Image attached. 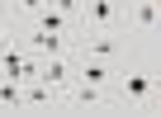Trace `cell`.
Here are the masks:
<instances>
[{
  "instance_id": "cell-3",
  "label": "cell",
  "mask_w": 161,
  "mask_h": 118,
  "mask_svg": "<svg viewBox=\"0 0 161 118\" xmlns=\"http://www.w3.org/2000/svg\"><path fill=\"white\" fill-rule=\"evenodd\" d=\"M114 14H119V10H114V0H90V5H86V19H90V24H100V29H109V24H114Z\"/></svg>"
},
{
  "instance_id": "cell-7",
  "label": "cell",
  "mask_w": 161,
  "mask_h": 118,
  "mask_svg": "<svg viewBox=\"0 0 161 118\" xmlns=\"http://www.w3.org/2000/svg\"><path fill=\"white\" fill-rule=\"evenodd\" d=\"M19 85H24V80H10V76L0 80V104H5V109H19V104H24V90H19Z\"/></svg>"
},
{
  "instance_id": "cell-6",
  "label": "cell",
  "mask_w": 161,
  "mask_h": 118,
  "mask_svg": "<svg viewBox=\"0 0 161 118\" xmlns=\"http://www.w3.org/2000/svg\"><path fill=\"white\" fill-rule=\"evenodd\" d=\"M71 104H80V109H100V104H104V94H100V85H90V80H80V90L71 94Z\"/></svg>"
},
{
  "instance_id": "cell-1",
  "label": "cell",
  "mask_w": 161,
  "mask_h": 118,
  "mask_svg": "<svg viewBox=\"0 0 161 118\" xmlns=\"http://www.w3.org/2000/svg\"><path fill=\"white\" fill-rule=\"evenodd\" d=\"M133 24H137L142 33L161 29V0H137V5H133Z\"/></svg>"
},
{
  "instance_id": "cell-8",
  "label": "cell",
  "mask_w": 161,
  "mask_h": 118,
  "mask_svg": "<svg viewBox=\"0 0 161 118\" xmlns=\"http://www.w3.org/2000/svg\"><path fill=\"white\" fill-rule=\"evenodd\" d=\"M38 29H47V33H66V14H62L57 5H47V10L38 14Z\"/></svg>"
},
{
  "instance_id": "cell-4",
  "label": "cell",
  "mask_w": 161,
  "mask_h": 118,
  "mask_svg": "<svg viewBox=\"0 0 161 118\" xmlns=\"http://www.w3.org/2000/svg\"><path fill=\"white\" fill-rule=\"evenodd\" d=\"M33 52H38V57H62V33L38 29V33H33Z\"/></svg>"
},
{
  "instance_id": "cell-9",
  "label": "cell",
  "mask_w": 161,
  "mask_h": 118,
  "mask_svg": "<svg viewBox=\"0 0 161 118\" xmlns=\"http://www.w3.org/2000/svg\"><path fill=\"white\" fill-rule=\"evenodd\" d=\"M80 80H90V85H104V80H109V66H104L100 57H95V62L86 57V66H80Z\"/></svg>"
},
{
  "instance_id": "cell-5",
  "label": "cell",
  "mask_w": 161,
  "mask_h": 118,
  "mask_svg": "<svg viewBox=\"0 0 161 118\" xmlns=\"http://www.w3.org/2000/svg\"><path fill=\"white\" fill-rule=\"evenodd\" d=\"M123 99H133V104L152 99V80L147 76H123Z\"/></svg>"
},
{
  "instance_id": "cell-2",
  "label": "cell",
  "mask_w": 161,
  "mask_h": 118,
  "mask_svg": "<svg viewBox=\"0 0 161 118\" xmlns=\"http://www.w3.org/2000/svg\"><path fill=\"white\" fill-rule=\"evenodd\" d=\"M66 76H71V66H66L62 57H47V62H43V71H38V80H47L52 90H57V85H66Z\"/></svg>"
},
{
  "instance_id": "cell-11",
  "label": "cell",
  "mask_w": 161,
  "mask_h": 118,
  "mask_svg": "<svg viewBox=\"0 0 161 118\" xmlns=\"http://www.w3.org/2000/svg\"><path fill=\"white\" fill-rule=\"evenodd\" d=\"M14 5H19V10H24V14H43V10H47V5H52V0H14Z\"/></svg>"
},
{
  "instance_id": "cell-10",
  "label": "cell",
  "mask_w": 161,
  "mask_h": 118,
  "mask_svg": "<svg viewBox=\"0 0 161 118\" xmlns=\"http://www.w3.org/2000/svg\"><path fill=\"white\" fill-rule=\"evenodd\" d=\"M86 57H100V62H109V57H114V43H109V38H95V43L86 47Z\"/></svg>"
},
{
  "instance_id": "cell-13",
  "label": "cell",
  "mask_w": 161,
  "mask_h": 118,
  "mask_svg": "<svg viewBox=\"0 0 161 118\" xmlns=\"http://www.w3.org/2000/svg\"><path fill=\"white\" fill-rule=\"evenodd\" d=\"M0 5H10V0H0Z\"/></svg>"
},
{
  "instance_id": "cell-12",
  "label": "cell",
  "mask_w": 161,
  "mask_h": 118,
  "mask_svg": "<svg viewBox=\"0 0 161 118\" xmlns=\"http://www.w3.org/2000/svg\"><path fill=\"white\" fill-rule=\"evenodd\" d=\"M52 5H57V10H62V14H66V19H71V14H76V10H80V0H52Z\"/></svg>"
}]
</instances>
